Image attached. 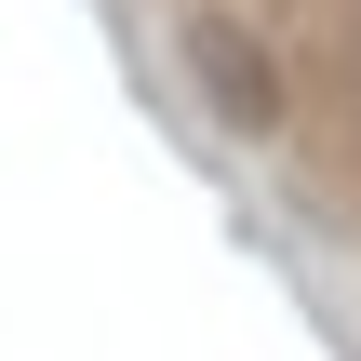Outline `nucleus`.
Listing matches in <instances>:
<instances>
[{"instance_id": "f257e3e1", "label": "nucleus", "mask_w": 361, "mask_h": 361, "mask_svg": "<svg viewBox=\"0 0 361 361\" xmlns=\"http://www.w3.org/2000/svg\"><path fill=\"white\" fill-rule=\"evenodd\" d=\"M174 67H188V94H201L228 134H281V107H295L281 54H268L241 13H214V0H188V13H174Z\"/></svg>"}]
</instances>
